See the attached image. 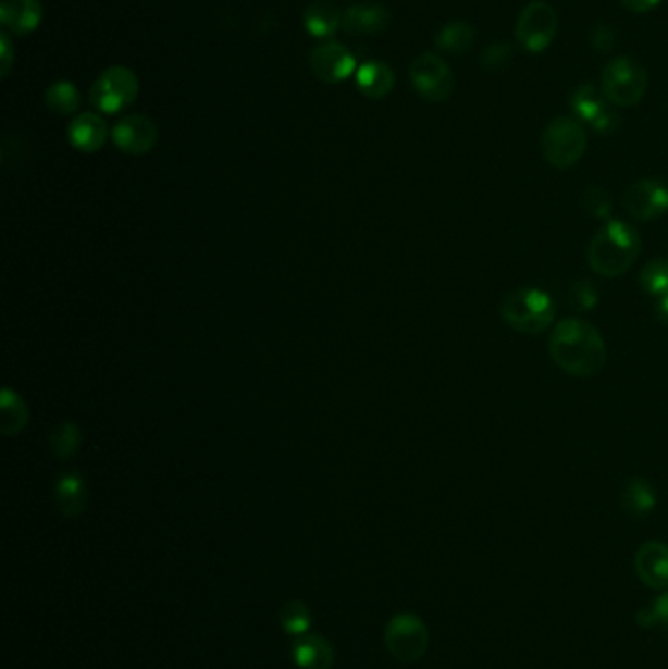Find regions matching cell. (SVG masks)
Segmentation results:
<instances>
[{"mask_svg":"<svg viewBox=\"0 0 668 669\" xmlns=\"http://www.w3.org/2000/svg\"><path fill=\"white\" fill-rule=\"evenodd\" d=\"M553 362L577 379H592L606 367V343L586 320H560L549 337Z\"/></svg>","mask_w":668,"mask_h":669,"instance_id":"6da1fadb","label":"cell"},{"mask_svg":"<svg viewBox=\"0 0 668 669\" xmlns=\"http://www.w3.org/2000/svg\"><path fill=\"white\" fill-rule=\"evenodd\" d=\"M641 252V235L629 223L611 220L592 237L589 262L592 271L616 278L633 267Z\"/></svg>","mask_w":668,"mask_h":669,"instance_id":"7a4b0ae2","label":"cell"},{"mask_svg":"<svg viewBox=\"0 0 668 669\" xmlns=\"http://www.w3.org/2000/svg\"><path fill=\"white\" fill-rule=\"evenodd\" d=\"M557 308L547 292L540 288H516L500 301V318L508 327L523 335L549 330Z\"/></svg>","mask_w":668,"mask_h":669,"instance_id":"3957f363","label":"cell"},{"mask_svg":"<svg viewBox=\"0 0 668 669\" xmlns=\"http://www.w3.org/2000/svg\"><path fill=\"white\" fill-rule=\"evenodd\" d=\"M647 87V71L629 55L611 59L602 71V92L611 107H638Z\"/></svg>","mask_w":668,"mask_h":669,"instance_id":"277c9868","label":"cell"},{"mask_svg":"<svg viewBox=\"0 0 668 669\" xmlns=\"http://www.w3.org/2000/svg\"><path fill=\"white\" fill-rule=\"evenodd\" d=\"M589 137L577 117H555L541 136V153L555 169H570L586 153Z\"/></svg>","mask_w":668,"mask_h":669,"instance_id":"5b68a950","label":"cell"},{"mask_svg":"<svg viewBox=\"0 0 668 669\" xmlns=\"http://www.w3.org/2000/svg\"><path fill=\"white\" fill-rule=\"evenodd\" d=\"M384 646L394 660L416 664L430 648V631L413 612H398L384 627Z\"/></svg>","mask_w":668,"mask_h":669,"instance_id":"8992f818","label":"cell"},{"mask_svg":"<svg viewBox=\"0 0 668 669\" xmlns=\"http://www.w3.org/2000/svg\"><path fill=\"white\" fill-rule=\"evenodd\" d=\"M139 95V80L128 67H110L90 87V104L102 114H119L132 107Z\"/></svg>","mask_w":668,"mask_h":669,"instance_id":"52a82bcc","label":"cell"},{"mask_svg":"<svg viewBox=\"0 0 668 669\" xmlns=\"http://www.w3.org/2000/svg\"><path fill=\"white\" fill-rule=\"evenodd\" d=\"M559 16L549 2L531 0L521 9L516 22V39L530 53H541L557 38Z\"/></svg>","mask_w":668,"mask_h":669,"instance_id":"ba28073f","label":"cell"},{"mask_svg":"<svg viewBox=\"0 0 668 669\" xmlns=\"http://www.w3.org/2000/svg\"><path fill=\"white\" fill-rule=\"evenodd\" d=\"M410 80L416 92L428 102L447 100L455 88L451 67L435 53H422L413 59Z\"/></svg>","mask_w":668,"mask_h":669,"instance_id":"9c48e42d","label":"cell"},{"mask_svg":"<svg viewBox=\"0 0 668 669\" xmlns=\"http://www.w3.org/2000/svg\"><path fill=\"white\" fill-rule=\"evenodd\" d=\"M621 206L639 222L657 220L668 212V186L657 178H641L623 193Z\"/></svg>","mask_w":668,"mask_h":669,"instance_id":"30bf717a","label":"cell"},{"mask_svg":"<svg viewBox=\"0 0 668 669\" xmlns=\"http://www.w3.org/2000/svg\"><path fill=\"white\" fill-rule=\"evenodd\" d=\"M310 69L318 80L327 85H337L357 73V61L354 53L342 44L325 41L312 49Z\"/></svg>","mask_w":668,"mask_h":669,"instance_id":"8fae6325","label":"cell"},{"mask_svg":"<svg viewBox=\"0 0 668 669\" xmlns=\"http://www.w3.org/2000/svg\"><path fill=\"white\" fill-rule=\"evenodd\" d=\"M158 137L156 122L144 114L126 116L112 129L114 146L128 156H146L158 144Z\"/></svg>","mask_w":668,"mask_h":669,"instance_id":"7c38bea8","label":"cell"},{"mask_svg":"<svg viewBox=\"0 0 668 669\" xmlns=\"http://www.w3.org/2000/svg\"><path fill=\"white\" fill-rule=\"evenodd\" d=\"M635 573L641 583L651 590H668V546L658 541H651L639 548L635 554Z\"/></svg>","mask_w":668,"mask_h":669,"instance_id":"4fadbf2b","label":"cell"},{"mask_svg":"<svg viewBox=\"0 0 668 669\" xmlns=\"http://www.w3.org/2000/svg\"><path fill=\"white\" fill-rule=\"evenodd\" d=\"M391 24V12L379 2H361L344 12V28L351 36H376Z\"/></svg>","mask_w":668,"mask_h":669,"instance_id":"5bb4252c","label":"cell"},{"mask_svg":"<svg viewBox=\"0 0 668 669\" xmlns=\"http://www.w3.org/2000/svg\"><path fill=\"white\" fill-rule=\"evenodd\" d=\"M44 7L40 0H2L0 22L16 36H28L40 28Z\"/></svg>","mask_w":668,"mask_h":669,"instance_id":"9a60e30c","label":"cell"},{"mask_svg":"<svg viewBox=\"0 0 668 669\" xmlns=\"http://www.w3.org/2000/svg\"><path fill=\"white\" fill-rule=\"evenodd\" d=\"M71 146L81 153H95L109 139L107 122L95 112H83L75 117L67 129Z\"/></svg>","mask_w":668,"mask_h":669,"instance_id":"2e32d148","label":"cell"},{"mask_svg":"<svg viewBox=\"0 0 668 669\" xmlns=\"http://www.w3.org/2000/svg\"><path fill=\"white\" fill-rule=\"evenodd\" d=\"M293 661L300 669L334 668L335 651L332 642L325 641L320 634H302L296 636L293 644Z\"/></svg>","mask_w":668,"mask_h":669,"instance_id":"e0dca14e","label":"cell"},{"mask_svg":"<svg viewBox=\"0 0 668 669\" xmlns=\"http://www.w3.org/2000/svg\"><path fill=\"white\" fill-rule=\"evenodd\" d=\"M89 485L79 474L61 475L55 484V505L65 517H79L89 505Z\"/></svg>","mask_w":668,"mask_h":669,"instance_id":"ac0fdd59","label":"cell"},{"mask_svg":"<svg viewBox=\"0 0 668 669\" xmlns=\"http://www.w3.org/2000/svg\"><path fill=\"white\" fill-rule=\"evenodd\" d=\"M357 88L361 90V95L371 100H381V98L391 95L394 88L393 69L388 67L384 61H367L361 67L357 69Z\"/></svg>","mask_w":668,"mask_h":669,"instance_id":"d6986e66","label":"cell"},{"mask_svg":"<svg viewBox=\"0 0 668 669\" xmlns=\"http://www.w3.org/2000/svg\"><path fill=\"white\" fill-rule=\"evenodd\" d=\"M619 505L621 509L633 517V519H645L647 515L653 513L655 505H657V494L653 490V485L648 484L643 478H631L621 487L619 494Z\"/></svg>","mask_w":668,"mask_h":669,"instance_id":"ffe728a7","label":"cell"},{"mask_svg":"<svg viewBox=\"0 0 668 669\" xmlns=\"http://www.w3.org/2000/svg\"><path fill=\"white\" fill-rule=\"evenodd\" d=\"M342 24H344V14L327 0H314L305 10L306 32L314 38H332Z\"/></svg>","mask_w":668,"mask_h":669,"instance_id":"44dd1931","label":"cell"},{"mask_svg":"<svg viewBox=\"0 0 668 669\" xmlns=\"http://www.w3.org/2000/svg\"><path fill=\"white\" fill-rule=\"evenodd\" d=\"M570 108L580 124L584 122L592 126L602 114L608 112L611 104L604 97L602 88H596L594 85H580L570 97Z\"/></svg>","mask_w":668,"mask_h":669,"instance_id":"7402d4cb","label":"cell"},{"mask_svg":"<svg viewBox=\"0 0 668 669\" xmlns=\"http://www.w3.org/2000/svg\"><path fill=\"white\" fill-rule=\"evenodd\" d=\"M474 39H477V32L472 28L469 22H449L447 26H443L437 36H435V46L445 51V53H451V55H461L471 51L474 46Z\"/></svg>","mask_w":668,"mask_h":669,"instance_id":"603a6c76","label":"cell"},{"mask_svg":"<svg viewBox=\"0 0 668 669\" xmlns=\"http://www.w3.org/2000/svg\"><path fill=\"white\" fill-rule=\"evenodd\" d=\"M28 423V409L21 396L12 389H4L0 398V425L4 435H16Z\"/></svg>","mask_w":668,"mask_h":669,"instance_id":"cb8c5ba5","label":"cell"},{"mask_svg":"<svg viewBox=\"0 0 668 669\" xmlns=\"http://www.w3.org/2000/svg\"><path fill=\"white\" fill-rule=\"evenodd\" d=\"M46 104L60 116L75 114L81 107L79 88L70 80H58L46 90Z\"/></svg>","mask_w":668,"mask_h":669,"instance_id":"d4e9b609","label":"cell"},{"mask_svg":"<svg viewBox=\"0 0 668 669\" xmlns=\"http://www.w3.org/2000/svg\"><path fill=\"white\" fill-rule=\"evenodd\" d=\"M279 624L281 629L290 634V636H302L306 632L310 631V624H312V611L305 602L285 603L279 611Z\"/></svg>","mask_w":668,"mask_h":669,"instance_id":"484cf974","label":"cell"},{"mask_svg":"<svg viewBox=\"0 0 668 669\" xmlns=\"http://www.w3.org/2000/svg\"><path fill=\"white\" fill-rule=\"evenodd\" d=\"M50 445L53 455L65 460L75 455L81 446V431L75 423L65 421L51 431Z\"/></svg>","mask_w":668,"mask_h":669,"instance_id":"4316f807","label":"cell"},{"mask_svg":"<svg viewBox=\"0 0 668 669\" xmlns=\"http://www.w3.org/2000/svg\"><path fill=\"white\" fill-rule=\"evenodd\" d=\"M641 288L651 296L668 294V262L653 261L641 271Z\"/></svg>","mask_w":668,"mask_h":669,"instance_id":"83f0119b","label":"cell"},{"mask_svg":"<svg viewBox=\"0 0 668 669\" xmlns=\"http://www.w3.org/2000/svg\"><path fill=\"white\" fill-rule=\"evenodd\" d=\"M638 622L645 629L653 627H663L668 631V590L651 603L645 609L638 612Z\"/></svg>","mask_w":668,"mask_h":669,"instance_id":"f1b7e54d","label":"cell"},{"mask_svg":"<svg viewBox=\"0 0 668 669\" xmlns=\"http://www.w3.org/2000/svg\"><path fill=\"white\" fill-rule=\"evenodd\" d=\"M598 290L590 281L574 282L570 286V303L580 311H589L598 303Z\"/></svg>","mask_w":668,"mask_h":669,"instance_id":"f546056e","label":"cell"},{"mask_svg":"<svg viewBox=\"0 0 668 669\" xmlns=\"http://www.w3.org/2000/svg\"><path fill=\"white\" fill-rule=\"evenodd\" d=\"M584 208L592 218H608L611 212V196L604 188L592 186L584 195Z\"/></svg>","mask_w":668,"mask_h":669,"instance_id":"4dcf8cb0","label":"cell"},{"mask_svg":"<svg viewBox=\"0 0 668 669\" xmlns=\"http://www.w3.org/2000/svg\"><path fill=\"white\" fill-rule=\"evenodd\" d=\"M511 59V49L508 44H491L482 51V65L488 69H498L506 65Z\"/></svg>","mask_w":668,"mask_h":669,"instance_id":"1f68e13d","label":"cell"},{"mask_svg":"<svg viewBox=\"0 0 668 669\" xmlns=\"http://www.w3.org/2000/svg\"><path fill=\"white\" fill-rule=\"evenodd\" d=\"M590 44L598 51H608L616 44V32L611 26H596L590 34Z\"/></svg>","mask_w":668,"mask_h":669,"instance_id":"d6a6232c","label":"cell"},{"mask_svg":"<svg viewBox=\"0 0 668 669\" xmlns=\"http://www.w3.org/2000/svg\"><path fill=\"white\" fill-rule=\"evenodd\" d=\"M12 63H14V48H12L11 36L9 32L0 34V75L2 78L9 77Z\"/></svg>","mask_w":668,"mask_h":669,"instance_id":"836d02e7","label":"cell"},{"mask_svg":"<svg viewBox=\"0 0 668 669\" xmlns=\"http://www.w3.org/2000/svg\"><path fill=\"white\" fill-rule=\"evenodd\" d=\"M619 2L633 14H645V12L657 9L663 0H619Z\"/></svg>","mask_w":668,"mask_h":669,"instance_id":"e575fe53","label":"cell"},{"mask_svg":"<svg viewBox=\"0 0 668 669\" xmlns=\"http://www.w3.org/2000/svg\"><path fill=\"white\" fill-rule=\"evenodd\" d=\"M657 315L663 321H668V294L660 296V300L657 303Z\"/></svg>","mask_w":668,"mask_h":669,"instance_id":"d590c367","label":"cell"}]
</instances>
